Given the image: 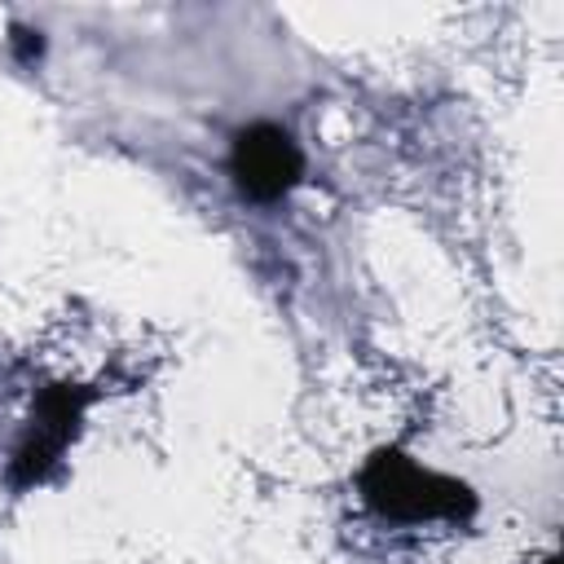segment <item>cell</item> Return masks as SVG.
<instances>
[{
  "instance_id": "7a4b0ae2",
  "label": "cell",
  "mask_w": 564,
  "mask_h": 564,
  "mask_svg": "<svg viewBox=\"0 0 564 564\" xmlns=\"http://www.w3.org/2000/svg\"><path fill=\"white\" fill-rule=\"evenodd\" d=\"M229 172H234V185H238L242 198L278 203L304 176V154H300V145L291 141L286 128H278V123H247L234 137Z\"/></svg>"
},
{
  "instance_id": "6da1fadb",
  "label": "cell",
  "mask_w": 564,
  "mask_h": 564,
  "mask_svg": "<svg viewBox=\"0 0 564 564\" xmlns=\"http://www.w3.org/2000/svg\"><path fill=\"white\" fill-rule=\"evenodd\" d=\"M361 498L388 520H467L476 494L441 471L419 467L401 449H375L361 467Z\"/></svg>"
},
{
  "instance_id": "3957f363",
  "label": "cell",
  "mask_w": 564,
  "mask_h": 564,
  "mask_svg": "<svg viewBox=\"0 0 564 564\" xmlns=\"http://www.w3.org/2000/svg\"><path fill=\"white\" fill-rule=\"evenodd\" d=\"M84 405H88V392H84V388H70V383H57V388H44V392H40L31 432H26V441L18 445L13 467H9V480H13L18 489L44 480V471L57 463V454L75 441L79 419H84Z\"/></svg>"
},
{
  "instance_id": "277c9868",
  "label": "cell",
  "mask_w": 564,
  "mask_h": 564,
  "mask_svg": "<svg viewBox=\"0 0 564 564\" xmlns=\"http://www.w3.org/2000/svg\"><path fill=\"white\" fill-rule=\"evenodd\" d=\"M9 44H13L18 62H40V53H44V35L31 31V26H13L9 31Z\"/></svg>"
}]
</instances>
